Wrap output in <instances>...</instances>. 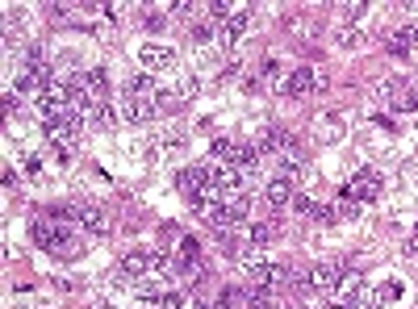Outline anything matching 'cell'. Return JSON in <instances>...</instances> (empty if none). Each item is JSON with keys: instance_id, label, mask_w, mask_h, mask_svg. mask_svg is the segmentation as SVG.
I'll return each instance as SVG.
<instances>
[{"instance_id": "obj_1", "label": "cell", "mask_w": 418, "mask_h": 309, "mask_svg": "<svg viewBox=\"0 0 418 309\" xmlns=\"http://www.w3.org/2000/svg\"><path fill=\"white\" fill-rule=\"evenodd\" d=\"M34 242H38L42 251H55V255H76V251H80V238H76L63 222L46 218V214L34 222Z\"/></svg>"}, {"instance_id": "obj_2", "label": "cell", "mask_w": 418, "mask_h": 309, "mask_svg": "<svg viewBox=\"0 0 418 309\" xmlns=\"http://www.w3.org/2000/svg\"><path fill=\"white\" fill-rule=\"evenodd\" d=\"M46 218H55V222H76V226H84L88 234H109V230H113L109 214H104L100 205H63V209H46Z\"/></svg>"}, {"instance_id": "obj_3", "label": "cell", "mask_w": 418, "mask_h": 309, "mask_svg": "<svg viewBox=\"0 0 418 309\" xmlns=\"http://www.w3.org/2000/svg\"><path fill=\"white\" fill-rule=\"evenodd\" d=\"M377 192H381V172H377V168H360V172L351 176V184L339 188V196L351 201V205H360V209H364V205H373Z\"/></svg>"}, {"instance_id": "obj_4", "label": "cell", "mask_w": 418, "mask_h": 309, "mask_svg": "<svg viewBox=\"0 0 418 309\" xmlns=\"http://www.w3.org/2000/svg\"><path fill=\"white\" fill-rule=\"evenodd\" d=\"M172 272L184 276V272H201V242L197 238H180L176 251H172Z\"/></svg>"}, {"instance_id": "obj_5", "label": "cell", "mask_w": 418, "mask_h": 309, "mask_svg": "<svg viewBox=\"0 0 418 309\" xmlns=\"http://www.w3.org/2000/svg\"><path fill=\"white\" fill-rule=\"evenodd\" d=\"M339 280H343V268L339 264H318L309 272V288L318 293V297H335L339 293Z\"/></svg>"}, {"instance_id": "obj_6", "label": "cell", "mask_w": 418, "mask_h": 309, "mask_svg": "<svg viewBox=\"0 0 418 309\" xmlns=\"http://www.w3.org/2000/svg\"><path fill=\"white\" fill-rule=\"evenodd\" d=\"M122 122L130 126H151L155 117H160V109H155V100H134V96H122Z\"/></svg>"}, {"instance_id": "obj_7", "label": "cell", "mask_w": 418, "mask_h": 309, "mask_svg": "<svg viewBox=\"0 0 418 309\" xmlns=\"http://www.w3.org/2000/svg\"><path fill=\"white\" fill-rule=\"evenodd\" d=\"M138 63H142L146 71H168V67H176V50H172V46L146 42V46H138Z\"/></svg>"}, {"instance_id": "obj_8", "label": "cell", "mask_w": 418, "mask_h": 309, "mask_svg": "<svg viewBox=\"0 0 418 309\" xmlns=\"http://www.w3.org/2000/svg\"><path fill=\"white\" fill-rule=\"evenodd\" d=\"M314 88H322V76L314 67H297L289 80H285V96H309Z\"/></svg>"}, {"instance_id": "obj_9", "label": "cell", "mask_w": 418, "mask_h": 309, "mask_svg": "<svg viewBox=\"0 0 418 309\" xmlns=\"http://www.w3.org/2000/svg\"><path fill=\"white\" fill-rule=\"evenodd\" d=\"M247 30H251V9H247V5H239V9L222 21V46H234Z\"/></svg>"}, {"instance_id": "obj_10", "label": "cell", "mask_w": 418, "mask_h": 309, "mask_svg": "<svg viewBox=\"0 0 418 309\" xmlns=\"http://www.w3.org/2000/svg\"><path fill=\"white\" fill-rule=\"evenodd\" d=\"M76 88L92 100V96H104V92H109V71H104V67H88L84 76H76Z\"/></svg>"}, {"instance_id": "obj_11", "label": "cell", "mask_w": 418, "mask_h": 309, "mask_svg": "<svg viewBox=\"0 0 418 309\" xmlns=\"http://www.w3.org/2000/svg\"><path fill=\"white\" fill-rule=\"evenodd\" d=\"M385 96H389V105H393L397 113H410V109H414V84H410V80H389V84H385Z\"/></svg>"}, {"instance_id": "obj_12", "label": "cell", "mask_w": 418, "mask_h": 309, "mask_svg": "<svg viewBox=\"0 0 418 309\" xmlns=\"http://www.w3.org/2000/svg\"><path fill=\"white\" fill-rule=\"evenodd\" d=\"M234 172H239L243 180H255V172H259V146H255V142H239V150H234Z\"/></svg>"}, {"instance_id": "obj_13", "label": "cell", "mask_w": 418, "mask_h": 309, "mask_svg": "<svg viewBox=\"0 0 418 309\" xmlns=\"http://www.w3.org/2000/svg\"><path fill=\"white\" fill-rule=\"evenodd\" d=\"M280 238V222L276 218H264V222H247V242L251 247H268Z\"/></svg>"}, {"instance_id": "obj_14", "label": "cell", "mask_w": 418, "mask_h": 309, "mask_svg": "<svg viewBox=\"0 0 418 309\" xmlns=\"http://www.w3.org/2000/svg\"><path fill=\"white\" fill-rule=\"evenodd\" d=\"M297 184H289V180H280V176H272L268 180V188H264V196H268V205H272V209H285V205H293V192Z\"/></svg>"}, {"instance_id": "obj_15", "label": "cell", "mask_w": 418, "mask_h": 309, "mask_svg": "<svg viewBox=\"0 0 418 309\" xmlns=\"http://www.w3.org/2000/svg\"><path fill=\"white\" fill-rule=\"evenodd\" d=\"M155 92H160V88H155L151 76H134V80L126 84V96H134V100H155Z\"/></svg>"}, {"instance_id": "obj_16", "label": "cell", "mask_w": 418, "mask_h": 309, "mask_svg": "<svg viewBox=\"0 0 418 309\" xmlns=\"http://www.w3.org/2000/svg\"><path fill=\"white\" fill-rule=\"evenodd\" d=\"M92 126L113 130V126H118V109H113V105H92Z\"/></svg>"}, {"instance_id": "obj_17", "label": "cell", "mask_w": 418, "mask_h": 309, "mask_svg": "<svg viewBox=\"0 0 418 309\" xmlns=\"http://www.w3.org/2000/svg\"><path fill=\"white\" fill-rule=\"evenodd\" d=\"M393 301H402V284H397V280H389V284H377V293H373V305H393Z\"/></svg>"}, {"instance_id": "obj_18", "label": "cell", "mask_w": 418, "mask_h": 309, "mask_svg": "<svg viewBox=\"0 0 418 309\" xmlns=\"http://www.w3.org/2000/svg\"><path fill=\"white\" fill-rule=\"evenodd\" d=\"M335 46H343V50H360V46H364V34H360V30H347V25H343V30L335 34Z\"/></svg>"}, {"instance_id": "obj_19", "label": "cell", "mask_w": 418, "mask_h": 309, "mask_svg": "<svg viewBox=\"0 0 418 309\" xmlns=\"http://www.w3.org/2000/svg\"><path fill=\"white\" fill-rule=\"evenodd\" d=\"M180 105H184V100L176 92H155V109H160V113H176Z\"/></svg>"}, {"instance_id": "obj_20", "label": "cell", "mask_w": 418, "mask_h": 309, "mask_svg": "<svg viewBox=\"0 0 418 309\" xmlns=\"http://www.w3.org/2000/svg\"><path fill=\"white\" fill-rule=\"evenodd\" d=\"M385 46H389V55H393V59H410V42L402 38V30H397V34H393Z\"/></svg>"}, {"instance_id": "obj_21", "label": "cell", "mask_w": 418, "mask_h": 309, "mask_svg": "<svg viewBox=\"0 0 418 309\" xmlns=\"http://www.w3.org/2000/svg\"><path fill=\"white\" fill-rule=\"evenodd\" d=\"M197 92H201V84H197V76H184V80L176 84V96H180V100H192Z\"/></svg>"}, {"instance_id": "obj_22", "label": "cell", "mask_w": 418, "mask_h": 309, "mask_svg": "<svg viewBox=\"0 0 418 309\" xmlns=\"http://www.w3.org/2000/svg\"><path fill=\"white\" fill-rule=\"evenodd\" d=\"M209 38H214V21H209V17H205V21H192V42L205 46Z\"/></svg>"}, {"instance_id": "obj_23", "label": "cell", "mask_w": 418, "mask_h": 309, "mask_svg": "<svg viewBox=\"0 0 418 309\" xmlns=\"http://www.w3.org/2000/svg\"><path fill=\"white\" fill-rule=\"evenodd\" d=\"M339 13H343V21H355V17L368 13V5H364V0H355V5H339Z\"/></svg>"}, {"instance_id": "obj_24", "label": "cell", "mask_w": 418, "mask_h": 309, "mask_svg": "<svg viewBox=\"0 0 418 309\" xmlns=\"http://www.w3.org/2000/svg\"><path fill=\"white\" fill-rule=\"evenodd\" d=\"M155 309H184V297H180V293H164Z\"/></svg>"}, {"instance_id": "obj_25", "label": "cell", "mask_w": 418, "mask_h": 309, "mask_svg": "<svg viewBox=\"0 0 418 309\" xmlns=\"http://www.w3.org/2000/svg\"><path fill=\"white\" fill-rule=\"evenodd\" d=\"M339 134H343V122H339V117L331 113V117L322 122V138H339Z\"/></svg>"}, {"instance_id": "obj_26", "label": "cell", "mask_w": 418, "mask_h": 309, "mask_svg": "<svg viewBox=\"0 0 418 309\" xmlns=\"http://www.w3.org/2000/svg\"><path fill=\"white\" fill-rule=\"evenodd\" d=\"M239 71H243V63H239V59H230V63H226V67L218 71V84H226V80H234Z\"/></svg>"}, {"instance_id": "obj_27", "label": "cell", "mask_w": 418, "mask_h": 309, "mask_svg": "<svg viewBox=\"0 0 418 309\" xmlns=\"http://www.w3.org/2000/svg\"><path fill=\"white\" fill-rule=\"evenodd\" d=\"M293 209L309 218V214H314V201H309V196H293Z\"/></svg>"}, {"instance_id": "obj_28", "label": "cell", "mask_w": 418, "mask_h": 309, "mask_svg": "<svg viewBox=\"0 0 418 309\" xmlns=\"http://www.w3.org/2000/svg\"><path fill=\"white\" fill-rule=\"evenodd\" d=\"M142 30H151V34L164 30V17H160V13H146V17H142Z\"/></svg>"}, {"instance_id": "obj_29", "label": "cell", "mask_w": 418, "mask_h": 309, "mask_svg": "<svg viewBox=\"0 0 418 309\" xmlns=\"http://www.w3.org/2000/svg\"><path fill=\"white\" fill-rule=\"evenodd\" d=\"M402 38H406V42H410V46H418V21H410V25H406V30H402Z\"/></svg>"}, {"instance_id": "obj_30", "label": "cell", "mask_w": 418, "mask_h": 309, "mask_svg": "<svg viewBox=\"0 0 418 309\" xmlns=\"http://www.w3.org/2000/svg\"><path fill=\"white\" fill-rule=\"evenodd\" d=\"M410 84H414V109H418V80H410Z\"/></svg>"}, {"instance_id": "obj_31", "label": "cell", "mask_w": 418, "mask_h": 309, "mask_svg": "<svg viewBox=\"0 0 418 309\" xmlns=\"http://www.w3.org/2000/svg\"><path fill=\"white\" fill-rule=\"evenodd\" d=\"M197 309H214V301H201V305H197Z\"/></svg>"}, {"instance_id": "obj_32", "label": "cell", "mask_w": 418, "mask_h": 309, "mask_svg": "<svg viewBox=\"0 0 418 309\" xmlns=\"http://www.w3.org/2000/svg\"><path fill=\"white\" fill-rule=\"evenodd\" d=\"M410 251H418V230H414V242H410Z\"/></svg>"}, {"instance_id": "obj_33", "label": "cell", "mask_w": 418, "mask_h": 309, "mask_svg": "<svg viewBox=\"0 0 418 309\" xmlns=\"http://www.w3.org/2000/svg\"><path fill=\"white\" fill-rule=\"evenodd\" d=\"M351 309H373V305H351Z\"/></svg>"}]
</instances>
